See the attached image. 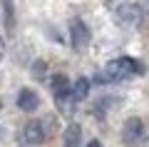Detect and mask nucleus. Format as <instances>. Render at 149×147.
Wrapping results in <instances>:
<instances>
[{"instance_id":"10","label":"nucleus","mask_w":149,"mask_h":147,"mask_svg":"<svg viewBox=\"0 0 149 147\" xmlns=\"http://www.w3.org/2000/svg\"><path fill=\"white\" fill-rule=\"evenodd\" d=\"M3 8H5V25L8 30L15 27V8H13V0H3Z\"/></svg>"},{"instance_id":"2","label":"nucleus","mask_w":149,"mask_h":147,"mask_svg":"<svg viewBox=\"0 0 149 147\" xmlns=\"http://www.w3.org/2000/svg\"><path fill=\"white\" fill-rule=\"evenodd\" d=\"M114 20L122 27H139L142 25V8L134 5V3H122L114 10Z\"/></svg>"},{"instance_id":"4","label":"nucleus","mask_w":149,"mask_h":147,"mask_svg":"<svg viewBox=\"0 0 149 147\" xmlns=\"http://www.w3.org/2000/svg\"><path fill=\"white\" fill-rule=\"evenodd\" d=\"M22 137H25V142L27 145H42L45 142V127L40 125L37 120H32V122H27L25 125V130H22Z\"/></svg>"},{"instance_id":"6","label":"nucleus","mask_w":149,"mask_h":147,"mask_svg":"<svg viewBox=\"0 0 149 147\" xmlns=\"http://www.w3.org/2000/svg\"><path fill=\"white\" fill-rule=\"evenodd\" d=\"M142 132H144V125H142V120H139V117H129V120L124 122V127H122L124 142H129V145H134V142L142 137Z\"/></svg>"},{"instance_id":"1","label":"nucleus","mask_w":149,"mask_h":147,"mask_svg":"<svg viewBox=\"0 0 149 147\" xmlns=\"http://www.w3.org/2000/svg\"><path fill=\"white\" fill-rule=\"evenodd\" d=\"M139 65L134 63L132 58H117V60H112V63H107L104 72L100 75V82H107V80H124V77H132V75L139 72Z\"/></svg>"},{"instance_id":"9","label":"nucleus","mask_w":149,"mask_h":147,"mask_svg":"<svg viewBox=\"0 0 149 147\" xmlns=\"http://www.w3.org/2000/svg\"><path fill=\"white\" fill-rule=\"evenodd\" d=\"M87 92H90V80L80 77L77 82H74V87H72V97H74V100H85Z\"/></svg>"},{"instance_id":"8","label":"nucleus","mask_w":149,"mask_h":147,"mask_svg":"<svg viewBox=\"0 0 149 147\" xmlns=\"http://www.w3.org/2000/svg\"><path fill=\"white\" fill-rule=\"evenodd\" d=\"M50 87H52V95L55 97H67V92H70V82H67V77L65 75H55L52 77V82H50Z\"/></svg>"},{"instance_id":"3","label":"nucleus","mask_w":149,"mask_h":147,"mask_svg":"<svg viewBox=\"0 0 149 147\" xmlns=\"http://www.w3.org/2000/svg\"><path fill=\"white\" fill-rule=\"evenodd\" d=\"M70 37H72V45L77 50H82L90 42V30H87V25L82 20H72L70 23Z\"/></svg>"},{"instance_id":"5","label":"nucleus","mask_w":149,"mask_h":147,"mask_svg":"<svg viewBox=\"0 0 149 147\" xmlns=\"http://www.w3.org/2000/svg\"><path fill=\"white\" fill-rule=\"evenodd\" d=\"M37 105H40V97H37L35 90L22 87L20 92H17V107H20V110H25V112H35Z\"/></svg>"},{"instance_id":"7","label":"nucleus","mask_w":149,"mask_h":147,"mask_svg":"<svg viewBox=\"0 0 149 147\" xmlns=\"http://www.w3.org/2000/svg\"><path fill=\"white\" fill-rule=\"evenodd\" d=\"M80 137H82V127L72 122V125H67V130H65L62 142H65V147H80Z\"/></svg>"},{"instance_id":"12","label":"nucleus","mask_w":149,"mask_h":147,"mask_svg":"<svg viewBox=\"0 0 149 147\" xmlns=\"http://www.w3.org/2000/svg\"><path fill=\"white\" fill-rule=\"evenodd\" d=\"M87 147H102V145H100L97 140H92V142H87Z\"/></svg>"},{"instance_id":"13","label":"nucleus","mask_w":149,"mask_h":147,"mask_svg":"<svg viewBox=\"0 0 149 147\" xmlns=\"http://www.w3.org/2000/svg\"><path fill=\"white\" fill-rule=\"evenodd\" d=\"M3 50H5V47H3V40H0V55H3Z\"/></svg>"},{"instance_id":"11","label":"nucleus","mask_w":149,"mask_h":147,"mask_svg":"<svg viewBox=\"0 0 149 147\" xmlns=\"http://www.w3.org/2000/svg\"><path fill=\"white\" fill-rule=\"evenodd\" d=\"M32 75H35V80H45V63H35L32 65Z\"/></svg>"}]
</instances>
